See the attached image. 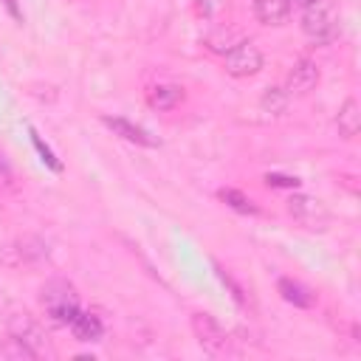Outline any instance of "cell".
<instances>
[{"label": "cell", "instance_id": "6da1fadb", "mask_svg": "<svg viewBox=\"0 0 361 361\" xmlns=\"http://www.w3.org/2000/svg\"><path fill=\"white\" fill-rule=\"evenodd\" d=\"M39 302H42L45 313L51 316V322L54 324H62V327H71V322L79 313V296H76L73 285L65 282V279L45 282L42 290H39Z\"/></svg>", "mask_w": 361, "mask_h": 361}, {"label": "cell", "instance_id": "7a4b0ae2", "mask_svg": "<svg viewBox=\"0 0 361 361\" xmlns=\"http://www.w3.org/2000/svg\"><path fill=\"white\" fill-rule=\"evenodd\" d=\"M302 31L316 45H330L338 37V11L327 0H316L302 11Z\"/></svg>", "mask_w": 361, "mask_h": 361}, {"label": "cell", "instance_id": "3957f363", "mask_svg": "<svg viewBox=\"0 0 361 361\" xmlns=\"http://www.w3.org/2000/svg\"><path fill=\"white\" fill-rule=\"evenodd\" d=\"M288 214L310 231H324L330 226V209L319 197H310V195H290L288 197Z\"/></svg>", "mask_w": 361, "mask_h": 361}, {"label": "cell", "instance_id": "277c9868", "mask_svg": "<svg viewBox=\"0 0 361 361\" xmlns=\"http://www.w3.org/2000/svg\"><path fill=\"white\" fill-rule=\"evenodd\" d=\"M262 65H265L262 51H259L254 42H237V45H231V48L223 54V68H226V73L234 76V79L254 76V73L262 71Z\"/></svg>", "mask_w": 361, "mask_h": 361}, {"label": "cell", "instance_id": "5b68a950", "mask_svg": "<svg viewBox=\"0 0 361 361\" xmlns=\"http://www.w3.org/2000/svg\"><path fill=\"white\" fill-rule=\"evenodd\" d=\"M192 330L197 344L209 353V355H228L231 353V338L226 336V330L220 327V322L209 313H192Z\"/></svg>", "mask_w": 361, "mask_h": 361}, {"label": "cell", "instance_id": "8992f818", "mask_svg": "<svg viewBox=\"0 0 361 361\" xmlns=\"http://www.w3.org/2000/svg\"><path fill=\"white\" fill-rule=\"evenodd\" d=\"M319 79H322L319 65H316L313 59L302 56V59H296V62L290 65V71H288V76H285V93H288V96H307V93L319 85Z\"/></svg>", "mask_w": 361, "mask_h": 361}, {"label": "cell", "instance_id": "52a82bcc", "mask_svg": "<svg viewBox=\"0 0 361 361\" xmlns=\"http://www.w3.org/2000/svg\"><path fill=\"white\" fill-rule=\"evenodd\" d=\"M8 336L11 338H17V341H23L25 347H31L34 353H37V358L39 355H45V333H42V327L28 316V313H11V319H8Z\"/></svg>", "mask_w": 361, "mask_h": 361}, {"label": "cell", "instance_id": "ba28073f", "mask_svg": "<svg viewBox=\"0 0 361 361\" xmlns=\"http://www.w3.org/2000/svg\"><path fill=\"white\" fill-rule=\"evenodd\" d=\"M102 124L107 130H113V135H118V138H124L130 144H138V147H161V141L149 130H144L141 124H135V121H130L124 116H102Z\"/></svg>", "mask_w": 361, "mask_h": 361}, {"label": "cell", "instance_id": "9c48e42d", "mask_svg": "<svg viewBox=\"0 0 361 361\" xmlns=\"http://www.w3.org/2000/svg\"><path fill=\"white\" fill-rule=\"evenodd\" d=\"M276 290H279V296H282L288 305H293V307H313V302H316L313 290L305 288L302 282L290 279V276H282V279L276 282Z\"/></svg>", "mask_w": 361, "mask_h": 361}, {"label": "cell", "instance_id": "30bf717a", "mask_svg": "<svg viewBox=\"0 0 361 361\" xmlns=\"http://www.w3.org/2000/svg\"><path fill=\"white\" fill-rule=\"evenodd\" d=\"M254 17L262 25H285L290 8L285 6V0H254Z\"/></svg>", "mask_w": 361, "mask_h": 361}, {"label": "cell", "instance_id": "8fae6325", "mask_svg": "<svg viewBox=\"0 0 361 361\" xmlns=\"http://www.w3.org/2000/svg\"><path fill=\"white\" fill-rule=\"evenodd\" d=\"M147 102L152 110H172L183 102V90L178 85H152L147 90Z\"/></svg>", "mask_w": 361, "mask_h": 361}, {"label": "cell", "instance_id": "7c38bea8", "mask_svg": "<svg viewBox=\"0 0 361 361\" xmlns=\"http://www.w3.org/2000/svg\"><path fill=\"white\" fill-rule=\"evenodd\" d=\"M336 127H338V135L341 138H355L358 130H361V113H358V102L355 99H347L336 116Z\"/></svg>", "mask_w": 361, "mask_h": 361}, {"label": "cell", "instance_id": "4fadbf2b", "mask_svg": "<svg viewBox=\"0 0 361 361\" xmlns=\"http://www.w3.org/2000/svg\"><path fill=\"white\" fill-rule=\"evenodd\" d=\"M71 333L79 338V341H99L102 338V333H104V324H102V319L99 316H93V313H76V319L71 322Z\"/></svg>", "mask_w": 361, "mask_h": 361}, {"label": "cell", "instance_id": "5bb4252c", "mask_svg": "<svg viewBox=\"0 0 361 361\" xmlns=\"http://www.w3.org/2000/svg\"><path fill=\"white\" fill-rule=\"evenodd\" d=\"M214 271H217V279H220V282L226 285V290L231 293V299H234L243 310H254V299H251V293H248V290H245V288H243V285H240V282H237V279H234L223 265H217V262H214Z\"/></svg>", "mask_w": 361, "mask_h": 361}, {"label": "cell", "instance_id": "9a60e30c", "mask_svg": "<svg viewBox=\"0 0 361 361\" xmlns=\"http://www.w3.org/2000/svg\"><path fill=\"white\" fill-rule=\"evenodd\" d=\"M217 195H220V200H223L228 209H234V212H240V214H259V206H257L248 195H243L240 189H220Z\"/></svg>", "mask_w": 361, "mask_h": 361}, {"label": "cell", "instance_id": "2e32d148", "mask_svg": "<svg viewBox=\"0 0 361 361\" xmlns=\"http://www.w3.org/2000/svg\"><path fill=\"white\" fill-rule=\"evenodd\" d=\"M288 93H285V87H268L265 93H262V99H259V107L265 110V113H271V116H282L285 113V107H288Z\"/></svg>", "mask_w": 361, "mask_h": 361}, {"label": "cell", "instance_id": "e0dca14e", "mask_svg": "<svg viewBox=\"0 0 361 361\" xmlns=\"http://www.w3.org/2000/svg\"><path fill=\"white\" fill-rule=\"evenodd\" d=\"M0 355H8V358H37V353L31 347H25L23 341H17L11 336H8V344L0 347Z\"/></svg>", "mask_w": 361, "mask_h": 361}, {"label": "cell", "instance_id": "ac0fdd59", "mask_svg": "<svg viewBox=\"0 0 361 361\" xmlns=\"http://www.w3.org/2000/svg\"><path fill=\"white\" fill-rule=\"evenodd\" d=\"M265 183H268V186H276V189H296V186H299V178L279 175V172H268V175H265Z\"/></svg>", "mask_w": 361, "mask_h": 361}, {"label": "cell", "instance_id": "d6986e66", "mask_svg": "<svg viewBox=\"0 0 361 361\" xmlns=\"http://www.w3.org/2000/svg\"><path fill=\"white\" fill-rule=\"evenodd\" d=\"M31 141H34V147L39 149V155H42V161H45V164H48L51 169H56V172H59V169H62V164H59V161L54 158V152H51V149H48V147H45L42 141H39V135H37L34 130H31Z\"/></svg>", "mask_w": 361, "mask_h": 361}, {"label": "cell", "instance_id": "ffe728a7", "mask_svg": "<svg viewBox=\"0 0 361 361\" xmlns=\"http://www.w3.org/2000/svg\"><path fill=\"white\" fill-rule=\"evenodd\" d=\"M214 6H217V0H197V11L203 17H212L214 14Z\"/></svg>", "mask_w": 361, "mask_h": 361}, {"label": "cell", "instance_id": "44dd1931", "mask_svg": "<svg viewBox=\"0 0 361 361\" xmlns=\"http://www.w3.org/2000/svg\"><path fill=\"white\" fill-rule=\"evenodd\" d=\"M313 3H316V0H285L288 8H302V11H305L307 6H313Z\"/></svg>", "mask_w": 361, "mask_h": 361}, {"label": "cell", "instance_id": "7402d4cb", "mask_svg": "<svg viewBox=\"0 0 361 361\" xmlns=\"http://www.w3.org/2000/svg\"><path fill=\"white\" fill-rule=\"evenodd\" d=\"M0 183H6V186H11V172H8V166L0 161Z\"/></svg>", "mask_w": 361, "mask_h": 361}]
</instances>
